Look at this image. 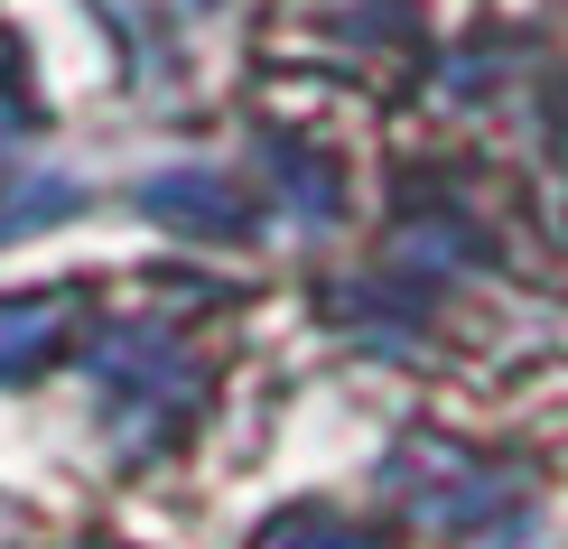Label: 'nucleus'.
Returning a JSON list of instances; mask_svg holds the SVG:
<instances>
[{
  "mask_svg": "<svg viewBox=\"0 0 568 549\" xmlns=\"http://www.w3.org/2000/svg\"><path fill=\"white\" fill-rule=\"evenodd\" d=\"M75 326V289H47V298H0V373H38L47 354L65 345Z\"/></svg>",
  "mask_w": 568,
  "mask_h": 549,
  "instance_id": "1",
  "label": "nucleus"
},
{
  "mask_svg": "<svg viewBox=\"0 0 568 549\" xmlns=\"http://www.w3.org/2000/svg\"><path fill=\"white\" fill-rule=\"evenodd\" d=\"M140 205L186 233H243V196L224 177H159V186H140Z\"/></svg>",
  "mask_w": 568,
  "mask_h": 549,
  "instance_id": "2",
  "label": "nucleus"
},
{
  "mask_svg": "<svg viewBox=\"0 0 568 549\" xmlns=\"http://www.w3.org/2000/svg\"><path fill=\"white\" fill-rule=\"evenodd\" d=\"M252 549H373L364 531H354L345 512H317V504H290V512H271L262 521V540Z\"/></svg>",
  "mask_w": 568,
  "mask_h": 549,
  "instance_id": "3",
  "label": "nucleus"
}]
</instances>
